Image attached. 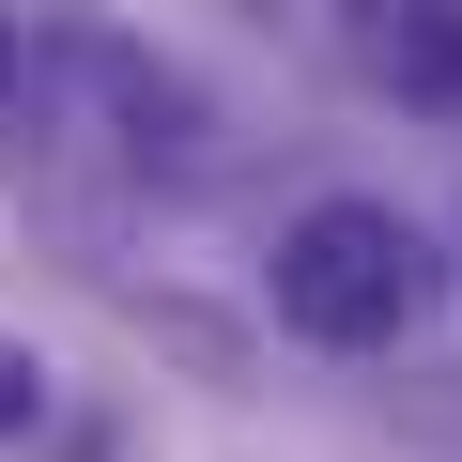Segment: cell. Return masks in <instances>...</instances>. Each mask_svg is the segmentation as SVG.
<instances>
[{"label": "cell", "instance_id": "6da1fadb", "mask_svg": "<svg viewBox=\"0 0 462 462\" xmlns=\"http://www.w3.org/2000/svg\"><path fill=\"white\" fill-rule=\"evenodd\" d=\"M431 293H447V263H431V231H416L401 200H309V216L278 231V324L324 339V355L416 339Z\"/></svg>", "mask_w": 462, "mask_h": 462}, {"label": "cell", "instance_id": "7a4b0ae2", "mask_svg": "<svg viewBox=\"0 0 462 462\" xmlns=\"http://www.w3.org/2000/svg\"><path fill=\"white\" fill-rule=\"evenodd\" d=\"M339 32H355V62L401 108H447L462 93V0H339Z\"/></svg>", "mask_w": 462, "mask_h": 462}, {"label": "cell", "instance_id": "3957f363", "mask_svg": "<svg viewBox=\"0 0 462 462\" xmlns=\"http://www.w3.org/2000/svg\"><path fill=\"white\" fill-rule=\"evenodd\" d=\"M32 416H47V355H32V339H0V447H16Z\"/></svg>", "mask_w": 462, "mask_h": 462}, {"label": "cell", "instance_id": "277c9868", "mask_svg": "<svg viewBox=\"0 0 462 462\" xmlns=\"http://www.w3.org/2000/svg\"><path fill=\"white\" fill-rule=\"evenodd\" d=\"M16 78H32V62H16V16H0V108H16Z\"/></svg>", "mask_w": 462, "mask_h": 462}]
</instances>
